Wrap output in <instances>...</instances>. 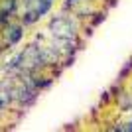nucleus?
Instances as JSON below:
<instances>
[{
	"mask_svg": "<svg viewBox=\"0 0 132 132\" xmlns=\"http://www.w3.org/2000/svg\"><path fill=\"white\" fill-rule=\"evenodd\" d=\"M24 36V24H8L4 26V38H6V47L20 44Z\"/></svg>",
	"mask_w": 132,
	"mask_h": 132,
	"instance_id": "obj_1",
	"label": "nucleus"
},
{
	"mask_svg": "<svg viewBox=\"0 0 132 132\" xmlns=\"http://www.w3.org/2000/svg\"><path fill=\"white\" fill-rule=\"evenodd\" d=\"M18 10V0H2L0 2V26H8Z\"/></svg>",
	"mask_w": 132,
	"mask_h": 132,
	"instance_id": "obj_2",
	"label": "nucleus"
},
{
	"mask_svg": "<svg viewBox=\"0 0 132 132\" xmlns=\"http://www.w3.org/2000/svg\"><path fill=\"white\" fill-rule=\"evenodd\" d=\"M39 18H42V16H39L38 12L34 10V8H30V10H28L26 14L22 16V24H24V26H32V24H36V22H38Z\"/></svg>",
	"mask_w": 132,
	"mask_h": 132,
	"instance_id": "obj_3",
	"label": "nucleus"
},
{
	"mask_svg": "<svg viewBox=\"0 0 132 132\" xmlns=\"http://www.w3.org/2000/svg\"><path fill=\"white\" fill-rule=\"evenodd\" d=\"M10 101H12V95H8V93H0V110L6 109Z\"/></svg>",
	"mask_w": 132,
	"mask_h": 132,
	"instance_id": "obj_4",
	"label": "nucleus"
},
{
	"mask_svg": "<svg viewBox=\"0 0 132 132\" xmlns=\"http://www.w3.org/2000/svg\"><path fill=\"white\" fill-rule=\"evenodd\" d=\"M95 16H97V18L93 20V26H99V24L105 20V14H95Z\"/></svg>",
	"mask_w": 132,
	"mask_h": 132,
	"instance_id": "obj_5",
	"label": "nucleus"
},
{
	"mask_svg": "<svg viewBox=\"0 0 132 132\" xmlns=\"http://www.w3.org/2000/svg\"><path fill=\"white\" fill-rule=\"evenodd\" d=\"M75 2H79V0H67V4H71V6L75 4Z\"/></svg>",
	"mask_w": 132,
	"mask_h": 132,
	"instance_id": "obj_6",
	"label": "nucleus"
},
{
	"mask_svg": "<svg viewBox=\"0 0 132 132\" xmlns=\"http://www.w3.org/2000/svg\"><path fill=\"white\" fill-rule=\"evenodd\" d=\"M126 130H132V122H130V124H128V126H126Z\"/></svg>",
	"mask_w": 132,
	"mask_h": 132,
	"instance_id": "obj_7",
	"label": "nucleus"
}]
</instances>
